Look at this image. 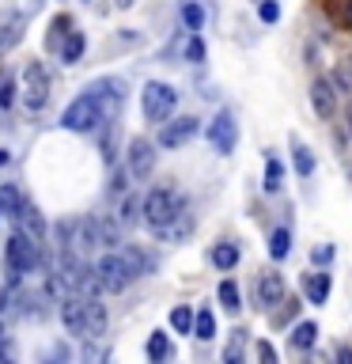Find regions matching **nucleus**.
Segmentation results:
<instances>
[{"label":"nucleus","instance_id":"obj_16","mask_svg":"<svg viewBox=\"0 0 352 364\" xmlns=\"http://www.w3.org/2000/svg\"><path fill=\"white\" fill-rule=\"evenodd\" d=\"M303 292H307V300H311V304H326L329 277H326V273H307V277H303Z\"/></svg>","mask_w":352,"mask_h":364},{"label":"nucleus","instance_id":"obj_15","mask_svg":"<svg viewBox=\"0 0 352 364\" xmlns=\"http://www.w3.org/2000/svg\"><path fill=\"white\" fill-rule=\"evenodd\" d=\"M118 258L125 262V269H129V277H144L148 273V266H152V262H148V255L141 247H125V250H118Z\"/></svg>","mask_w":352,"mask_h":364},{"label":"nucleus","instance_id":"obj_30","mask_svg":"<svg viewBox=\"0 0 352 364\" xmlns=\"http://www.w3.org/2000/svg\"><path fill=\"white\" fill-rule=\"evenodd\" d=\"M201 19H204V16H201V8L193 4V0H186V4H182V23H186L189 31H201Z\"/></svg>","mask_w":352,"mask_h":364},{"label":"nucleus","instance_id":"obj_11","mask_svg":"<svg viewBox=\"0 0 352 364\" xmlns=\"http://www.w3.org/2000/svg\"><path fill=\"white\" fill-rule=\"evenodd\" d=\"M311 107L318 118H334V110H337V87L329 84L326 76H318L314 84H311Z\"/></svg>","mask_w":352,"mask_h":364},{"label":"nucleus","instance_id":"obj_22","mask_svg":"<svg viewBox=\"0 0 352 364\" xmlns=\"http://www.w3.org/2000/svg\"><path fill=\"white\" fill-rule=\"evenodd\" d=\"M288 250H292V235L284 232V228H277V232L269 235V255L280 262V258H288Z\"/></svg>","mask_w":352,"mask_h":364},{"label":"nucleus","instance_id":"obj_32","mask_svg":"<svg viewBox=\"0 0 352 364\" xmlns=\"http://www.w3.org/2000/svg\"><path fill=\"white\" fill-rule=\"evenodd\" d=\"M11 102H16V84H11V76H0V110H8Z\"/></svg>","mask_w":352,"mask_h":364},{"label":"nucleus","instance_id":"obj_24","mask_svg":"<svg viewBox=\"0 0 352 364\" xmlns=\"http://www.w3.org/2000/svg\"><path fill=\"white\" fill-rule=\"evenodd\" d=\"M68 31H72V19H68V16H57V19L50 23V50H61V42H65Z\"/></svg>","mask_w":352,"mask_h":364},{"label":"nucleus","instance_id":"obj_27","mask_svg":"<svg viewBox=\"0 0 352 364\" xmlns=\"http://www.w3.org/2000/svg\"><path fill=\"white\" fill-rule=\"evenodd\" d=\"M243 346H246V330H231V346H227L224 360L227 364H238V360H243Z\"/></svg>","mask_w":352,"mask_h":364},{"label":"nucleus","instance_id":"obj_5","mask_svg":"<svg viewBox=\"0 0 352 364\" xmlns=\"http://www.w3.org/2000/svg\"><path fill=\"white\" fill-rule=\"evenodd\" d=\"M23 84H27V110H42L50 102V73H45L42 61H31L23 68Z\"/></svg>","mask_w":352,"mask_h":364},{"label":"nucleus","instance_id":"obj_25","mask_svg":"<svg viewBox=\"0 0 352 364\" xmlns=\"http://www.w3.org/2000/svg\"><path fill=\"white\" fill-rule=\"evenodd\" d=\"M118 220H121V224H129V228L141 220V201H136L133 193H129V198H121V205H118Z\"/></svg>","mask_w":352,"mask_h":364},{"label":"nucleus","instance_id":"obj_18","mask_svg":"<svg viewBox=\"0 0 352 364\" xmlns=\"http://www.w3.org/2000/svg\"><path fill=\"white\" fill-rule=\"evenodd\" d=\"M193 334H197L201 341H212V338H216V318H212V311H209V307L193 315Z\"/></svg>","mask_w":352,"mask_h":364},{"label":"nucleus","instance_id":"obj_17","mask_svg":"<svg viewBox=\"0 0 352 364\" xmlns=\"http://www.w3.org/2000/svg\"><path fill=\"white\" fill-rule=\"evenodd\" d=\"M57 53H61L65 65H76L79 53H84V34H79V31H68V42H61V50H57Z\"/></svg>","mask_w":352,"mask_h":364},{"label":"nucleus","instance_id":"obj_3","mask_svg":"<svg viewBox=\"0 0 352 364\" xmlns=\"http://www.w3.org/2000/svg\"><path fill=\"white\" fill-rule=\"evenodd\" d=\"M182 205H186V201H182L175 190H152V193L141 201V220H148L152 228H159V224H167L170 216L182 209Z\"/></svg>","mask_w":352,"mask_h":364},{"label":"nucleus","instance_id":"obj_13","mask_svg":"<svg viewBox=\"0 0 352 364\" xmlns=\"http://www.w3.org/2000/svg\"><path fill=\"white\" fill-rule=\"evenodd\" d=\"M155 232H159V239H167V243H178V239H186L193 232V216L186 213V205H182V209L170 216L167 224H159Z\"/></svg>","mask_w":352,"mask_h":364},{"label":"nucleus","instance_id":"obj_31","mask_svg":"<svg viewBox=\"0 0 352 364\" xmlns=\"http://www.w3.org/2000/svg\"><path fill=\"white\" fill-rule=\"evenodd\" d=\"M295 171H299L303 178H307V175H311V171H314V156L307 152L303 144H295Z\"/></svg>","mask_w":352,"mask_h":364},{"label":"nucleus","instance_id":"obj_34","mask_svg":"<svg viewBox=\"0 0 352 364\" xmlns=\"http://www.w3.org/2000/svg\"><path fill=\"white\" fill-rule=\"evenodd\" d=\"M0 209H8L11 216H16V209H19V193L11 190V186H0Z\"/></svg>","mask_w":352,"mask_h":364},{"label":"nucleus","instance_id":"obj_41","mask_svg":"<svg viewBox=\"0 0 352 364\" xmlns=\"http://www.w3.org/2000/svg\"><path fill=\"white\" fill-rule=\"evenodd\" d=\"M114 4H118V8H129V4H133V0H114Z\"/></svg>","mask_w":352,"mask_h":364},{"label":"nucleus","instance_id":"obj_40","mask_svg":"<svg viewBox=\"0 0 352 364\" xmlns=\"http://www.w3.org/2000/svg\"><path fill=\"white\" fill-rule=\"evenodd\" d=\"M345 118H348V133H352V102H348V114H345Z\"/></svg>","mask_w":352,"mask_h":364},{"label":"nucleus","instance_id":"obj_39","mask_svg":"<svg viewBox=\"0 0 352 364\" xmlns=\"http://www.w3.org/2000/svg\"><path fill=\"white\" fill-rule=\"evenodd\" d=\"M345 31H352V0H345Z\"/></svg>","mask_w":352,"mask_h":364},{"label":"nucleus","instance_id":"obj_21","mask_svg":"<svg viewBox=\"0 0 352 364\" xmlns=\"http://www.w3.org/2000/svg\"><path fill=\"white\" fill-rule=\"evenodd\" d=\"M220 307L227 315H238V289H235V281H220Z\"/></svg>","mask_w":352,"mask_h":364},{"label":"nucleus","instance_id":"obj_4","mask_svg":"<svg viewBox=\"0 0 352 364\" xmlns=\"http://www.w3.org/2000/svg\"><path fill=\"white\" fill-rule=\"evenodd\" d=\"M61 125H65V129H72V133L95 129V125H99V99H95V91H84L76 102H68V110L61 114Z\"/></svg>","mask_w":352,"mask_h":364},{"label":"nucleus","instance_id":"obj_14","mask_svg":"<svg viewBox=\"0 0 352 364\" xmlns=\"http://www.w3.org/2000/svg\"><path fill=\"white\" fill-rule=\"evenodd\" d=\"M258 300H261V307L284 304V281H280V273H265V277L258 281Z\"/></svg>","mask_w":352,"mask_h":364},{"label":"nucleus","instance_id":"obj_2","mask_svg":"<svg viewBox=\"0 0 352 364\" xmlns=\"http://www.w3.org/2000/svg\"><path fill=\"white\" fill-rule=\"evenodd\" d=\"M175 102H178V91L170 87V84H159V80H152V84L141 91V107H144V118H148V122L170 118Z\"/></svg>","mask_w":352,"mask_h":364},{"label":"nucleus","instance_id":"obj_6","mask_svg":"<svg viewBox=\"0 0 352 364\" xmlns=\"http://www.w3.org/2000/svg\"><path fill=\"white\" fill-rule=\"evenodd\" d=\"M152 167H155V144L144 141V136H133L129 148H125V171L133 178H148Z\"/></svg>","mask_w":352,"mask_h":364},{"label":"nucleus","instance_id":"obj_35","mask_svg":"<svg viewBox=\"0 0 352 364\" xmlns=\"http://www.w3.org/2000/svg\"><path fill=\"white\" fill-rule=\"evenodd\" d=\"M258 16L265 19V23H277L280 19V4H277V0H265V4L258 8Z\"/></svg>","mask_w":352,"mask_h":364},{"label":"nucleus","instance_id":"obj_12","mask_svg":"<svg viewBox=\"0 0 352 364\" xmlns=\"http://www.w3.org/2000/svg\"><path fill=\"white\" fill-rule=\"evenodd\" d=\"M16 220H19V235H27L31 243H38L42 232H45V220H42V213L34 209V205H23L19 201V209H16Z\"/></svg>","mask_w":352,"mask_h":364},{"label":"nucleus","instance_id":"obj_7","mask_svg":"<svg viewBox=\"0 0 352 364\" xmlns=\"http://www.w3.org/2000/svg\"><path fill=\"white\" fill-rule=\"evenodd\" d=\"M95 277L102 284V292H125L129 289V269H125V262L118 255H106V258H99V266H95Z\"/></svg>","mask_w":352,"mask_h":364},{"label":"nucleus","instance_id":"obj_42","mask_svg":"<svg viewBox=\"0 0 352 364\" xmlns=\"http://www.w3.org/2000/svg\"><path fill=\"white\" fill-rule=\"evenodd\" d=\"M4 159H8V152H0V164H4Z\"/></svg>","mask_w":352,"mask_h":364},{"label":"nucleus","instance_id":"obj_43","mask_svg":"<svg viewBox=\"0 0 352 364\" xmlns=\"http://www.w3.org/2000/svg\"><path fill=\"white\" fill-rule=\"evenodd\" d=\"M0 213H4V209H0Z\"/></svg>","mask_w":352,"mask_h":364},{"label":"nucleus","instance_id":"obj_33","mask_svg":"<svg viewBox=\"0 0 352 364\" xmlns=\"http://www.w3.org/2000/svg\"><path fill=\"white\" fill-rule=\"evenodd\" d=\"M186 57H189L193 65H201V61H204V42L197 38V34H189V42H186Z\"/></svg>","mask_w":352,"mask_h":364},{"label":"nucleus","instance_id":"obj_37","mask_svg":"<svg viewBox=\"0 0 352 364\" xmlns=\"http://www.w3.org/2000/svg\"><path fill=\"white\" fill-rule=\"evenodd\" d=\"M11 353V346H8V334H4V326H0V360H4Z\"/></svg>","mask_w":352,"mask_h":364},{"label":"nucleus","instance_id":"obj_38","mask_svg":"<svg viewBox=\"0 0 352 364\" xmlns=\"http://www.w3.org/2000/svg\"><path fill=\"white\" fill-rule=\"evenodd\" d=\"M314 258H318V262H329V258H334V247H318Z\"/></svg>","mask_w":352,"mask_h":364},{"label":"nucleus","instance_id":"obj_26","mask_svg":"<svg viewBox=\"0 0 352 364\" xmlns=\"http://www.w3.org/2000/svg\"><path fill=\"white\" fill-rule=\"evenodd\" d=\"M212 262H216V269H231L235 262H238V250H235V243H220L212 250Z\"/></svg>","mask_w":352,"mask_h":364},{"label":"nucleus","instance_id":"obj_29","mask_svg":"<svg viewBox=\"0 0 352 364\" xmlns=\"http://www.w3.org/2000/svg\"><path fill=\"white\" fill-rule=\"evenodd\" d=\"M170 326H175L178 334H189L193 330V311L189 307H175V311H170Z\"/></svg>","mask_w":352,"mask_h":364},{"label":"nucleus","instance_id":"obj_1","mask_svg":"<svg viewBox=\"0 0 352 364\" xmlns=\"http://www.w3.org/2000/svg\"><path fill=\"white\" fill-rule=\"evenodd\" d=\"M4 266H8V277H11V284H19L23 273H34V269L42 266V255H38V247H34L27 235H19V232H16V235L8 239Z\"/></svg>","mask_w":352,"mask_h":364},{"label":"nucleus","instance_id":"obj_36","mask_svg":"<svg viewBox=\"0 0 352 364\" xmlns=\"http://www.w3.org/2000/svg\"><path fill=\"white\" fill-rule=\"evenodd\" d=\"M258 357L265 360V364H273V360H277V349H273L269 341H261V346H258Z\"/></svg>","mask_w":352,"mask_h":364},{"label":"nucleus","instance_id":"obj_19","mask_svg":"<svg viewBox=\"0 0 352 364\" xmlns=\"http://www.w3.org/2000/svg\"><path fill=\"white\" fill-rule=\"evenodd\" d=\"M314 341H318V323H299L292 330V346L295 349H311Z\"/></svg>","mask_w":352,"mask_h":364},{"label":"nucleus","instance_id":"obj_23","mask_svg":"<svg viewBox=\"0 0 352 364\" xmlns=\"http://www.w3.org/2000/svg\"><path fill=\"white\" fill-rule=\"evenodd\" d=\"M261 186H265V193H277V190L284 186V167H280V159H269V164H265V182H261Z\"/></svg>","mask_w":352,"mask_h":364},{"label":"nucleus","instance_id":"obj_8","mask_svg":"<svg viewBox=\"0 0 352 364\" xmlns=\"http://www.w3.org/2000/svg\"><path fill=\"white\" fill-rule=\"evenodd\" d=\"M197 129H201V122L193 118V114L175 118V122L163 118V129H159V148H182V144H189L193 136H197Z\"/></svg>","mask_w":352,"mask_h":364},{"label":"nucleus","instance_id":"obj_10","mask_svg":"<svg viewBox=\"0 0 352 364\" xmlns=\"http://www.w3.org/2000/svg\"><path fill=\"white\" fill-rule=\"evenodd\" d=\"M102 330H106V307L95 304V296H84V311H79L76 334H79V338H87V341H95Z\"/></svg>","mask_w":352,"mask_h":364},{"label":"nucleus","instance_id":"obj_20","mask_svg":"<svg viewBox=\"0 0 352 364\" xmlns=\"http://www.w3.org/2000/svg\"><path fill=\"white\" fill-rule=\"evenodd\" d=\"M19 38H23V16H16L11 23H4V27H0V53L11 50Z\"/></svg>","mask_w":352,"mask_h":364},{"label":"nucleus","instance_id":"obj_28","mask_svg":"<svg viewBox=\"0 0 352 364\" xmlns=\"http://www.w3.org/2000/svg\"><path fill=\"white\" fill-rule=\"evenodd\" d=\"M148 357H152V360L170 357V341H167V334H159V330H155V334L148 338Z\"/></svg>","mask_w":352,"mask_h":364},{"label":"nucleus","instance_id":"obj_9","mask_svg":"<svg viewBox=\"0 0 352 364\" xmlns=\"http://www.w3.org/2000/svg\"><path fill=\"white\" fill-rule=\"evenodd\" d=\"M209 144H212V152H220V156H231V152H235V144H238V125H235L231 114L212 118V125H209Z\"/></svg>","mask_w":352,"mask_h":364}]
</instances>
